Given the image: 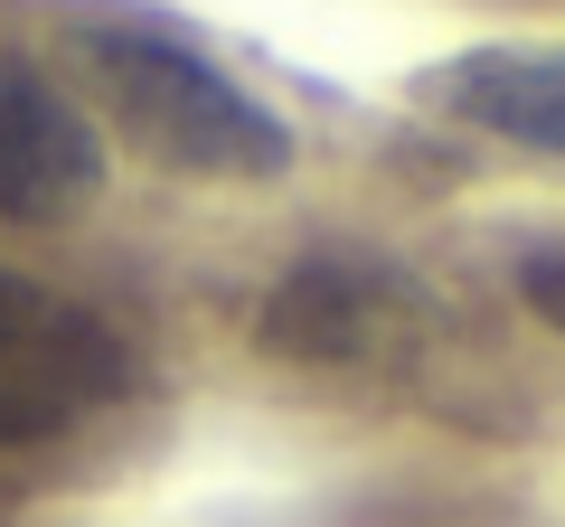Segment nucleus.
Returning a JSON list of instances; mask_svg holds the SVG:
<instances>
[{
	"label": "nucleus",
	"mask_w": 565,
	"mask_h": 527,
	"mask_svg": "<svg viewBox=\"0 0 565 527\" xmlns=\"http://www.w3.org/2000/svg\"><path fill=\"white\" fill-rule=\"evenodd\" d=\"M122 132L161 170L189 180H282L292 170V122L264 95H245L217 57L180 47L170 29H95L85 39Z\"/></svg>",
	"instance_id": "obj_1"
},
{
	"label": "nucleus",
	"mask_w": 565,
	"mask_h": 527,
	"mask_svg": "<svg viewBox=\"0 0 565 527\" xmlns=\"http://www.w3.org/2000/svg\"><path fill=\"white\" fill-rule=\"evenodd\" d=\"M264 348L302 367H367L424 330V283L386 255H359V245H330V255H302L264 292Z\"/></svg>",
	"instance_id": "obj_2"
},
{
	"label": "nucleus",
	"mask_w": 565,
	"mask_h": 527,
	"mask_svg": "<svg viewBox=\"0 0 565 527\" xmlns=\"http://www.w3.org/2000/svg\"><path fill=\"white\" fill-rule=\"evenodd\" d=\"M104 198V132L47 76L0 57V226H66Z\"/></svg>",
	"instance_id": "obj_3"
},
{
	"label": "nucleus",
	"mask_w": 565,
	"mask_h": 527,
	"mask_svg": "<svg viewBox=\"0 0 565 527\" xmlns=\"http://www.w3.org/2000/svg\"><path fill=\"white\" fill-rule=\"evenodd\" d=\"M415 95L509 151H556L565 161V47H462V57L424 66Z\"/></svg>",
	"instance_id": "obj_4"
},
{
	"label": "nucleus",
	"mask_w": 565,
	"mask_h": 527,
	"mask_svg": "<svg viewBox=\"0 0 565 527\" xmlns=\"http://www.w3.org/2000/svg\"><path fill=\"white\" fill-rule=\"evenodd\" d=\"M519 302L565 340V245H556V255H527V264H519Z\"/></svg>",
	"instance_id": "obj_5"
},
{
	"label": "nucleus",
	"mask_w": 565,
	"mask_h": 527,
	"mask_svg": "<svg viewBox=\"0 0 565 527\" xmlns=\"http://www.w3.org/2000/svg\"><path fill=\"white\" fill-rule=\"evenodd\" d=\"M47 302H57V292H39V283H20V273H0V358H10V348H20L29 330L47 321Z\"/></svg>",
	"instance_id": "obj_6"
}]
</instances>
